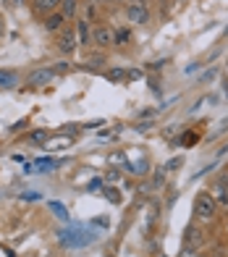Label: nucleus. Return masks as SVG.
<instances>
[{
	"instance_id": "nucleus-1",
	"label": "nucleus",
	"mask_w": 228,
	"mask_h": 257,
	"mask_svg": "<svg viewBox=\"0 0 228 257\" xmlns=\"http://www.w3.org/2000/svg\"><path fill=\"white\" fill-rule=\"evenodd\" d=\"M194 215H197V220H202V223H210V220L218 218V205H215L210 192H199L197 194V200H194Z\"/></svg>"
},
{
	"instance_id": "nucleus-2",
	"label": "nucleus",
	"mask_w": 228,
	"mask_h": 257,
	"mask_svg": "<svg viewBox=\"0 0 228 257\" xmlns=\"http://www.w3.org/2000/svg\"><path fill=\"white\" fill-rule=\"evenodd\" d=\"M97 239V231L92 228H66L61 231V241L66 247H84V244H92Z\"/></svg>"
},
{
	"instance_id": "nucleus-3",
	"label": "nucleus",
	"mask_w": 228,
	"mask_h": 257,
	"mask_svg": "<svg viewBox=\"0 0 228 257\" xmlns=\"http://www.w3.org/2000/svg\"><path fill=\"white\" fill-rule=\"evenodd\" d=\"M126 21L129 24H147L150 21V11H147L144 0H131L126 6Z\"/></svg>"
},
{
	"instance_id": "nucleus-4",
	"label": "nucleus",
	"mask_w": 228,
	"mask_h": 257,
	"mask_svg": "<svg viewBox=\"0 0 228 257\" xmlns=\"http://www.w3.org/2000/svg\"><path fill=\"white\" fill-rule=\"evenodd\" d=\"M76 48H79L76 32H74L71 27H63V29H61V34H58V50H61L63 55H71Z\"/></svg>"
},
{
	"instance_id": "nucleus-5",
	"label": "nucleus",
	"mask_w": 228,
	"mask_h": 257,
	"mask_svg": "<svg viewBox=\"0 0 228 257\" xmlns=\"http://www.w3.org/2000/svg\"><path fill=\"white\" fill-rule=\"evenodd\" d=\"M92 42L97 45V48H110V45H113V27L97 24L92 29Z\"/></svg>"
},
{
	"instance_id": "nucleus-6",
	"label": "nucleus",
	"mask_w": 228,
	"mask_h": 257,
	"mask_svg": "<svg viewBox=\"0 0 228 257\" xmlns=\"http://www.w3.org/2000/svg\"><path fill=\"white\" fill-rule=\"evenodd\" d=\"M53 76H55L53 68H37V71L29 76V87H45L48 81H53Z\"/></svg>"
},
{
	"instance_id": "nucleus-7",
	"label": "nucleus",
	"mask_w": 228,
	"mask_h": 257,
	"mask_svg": "<svg viewBox=\"0 0 228 257\" xmlns=\"http://www.w3.org/2000/svg\"><path fill=\"white\" fill-rule=\"evenodd\" d=\"M76 40H79V45H89V42H92V29H89V21L82 16V19H79L76 21Z\"/></svg>"
},
{
	"instance_id": "nucleus-8",
	"label": "nucleus",
	"mask_w": 228,
	"mask_h": 257,
	"mask_svg": "<svg viewBox=\"0 0 228 257\" xmlns=\"http://www.w3.org/2000/svg\"><path fill=\"white\" fill-rule=\"evenodd\" d=\"M207 192L212 194V200H215V205H218V210H228V194H225V189H223L220 181H215Z\"/></svg>"
},
{
	"instance_id": "nucleus-9",
	"label": "nucleus",
	"mask_w": 228,
	"mask_h": 257,
	"mask_svg": "<svg viewBox=\"0 0 228 257\" xmlns=\"http://www.w3.org/2000/svg\"><path fill=\"white\" fill-rule=\"evenodd\" d=\"M63 24H66V19H63L61 11H55V14L45 16V21H42L45 32H61V29H63Z\"/></svg>"
},
{
	"instance_id": "nucleus-10",
	"label": "nucleus",
	"mask_w": 228,
	"mask_h": 257,
	"mask_svg": "<svg viewBox=\"0 0 228 257\" xmlns=\"http://www.w3.org/2000/svg\"><path fill=\"white\" fill-rule=\"evenodd\" d=\"M58 8H61V0H34V11H37L40 16H50Z\"/></svg>"
},
{
	"instance_id": "nucleus-11",
	"label": "nucleus",
	"mask_w": 228,
	"mask_h": 257,
	"mask_svg": "<svg viewBox=\"0 0 228 257\" xmlns=\"http://www.w3.org/2000/svg\"><path fill=\"white\" fill-rule=\"evenodd\" d=\"M16 87H19L16 71H0V89H16Z\"/></svg>"
},
{
	"instance_id": "nucleus-12",
	"label": "nucleus",
	"mask_w": 228,
	"mask_h": 257,
	"mask_svg": "<svg viewBox=\"0 0 228 257\" xmlns=\"http://www.w3.org/2000/svg\"><path fill=\"white\" fill-rule=\"evenodd\" d=\"M76 11H79V0H61V14L63 19H74L76 16Z\"/></svg>"
},
{
	"instance_id": "nucleus-13",
	"label": "nucleus",
	"mask_w": 228,
	"mask_h": 257,
	"mask_svg": "<svg viewBox=\"0 0 228 257\" xmlns=\"http://www.w3.org/2000/svg\"><path fill=\"white\" fill-rule=\"evenodd\" d=\"M129 40H131V29H129V27L113 29V45H126Z\"/></svg>"
},
{
	"instance_id": "nucleus-14",
	"label": "nucleus",
	"mask_w": 228,
	"mask_h": 257,
	"mask_svg": "<svg viewBox=\"0 0 228 257\" xmlns=\"http://www.w3.org/2000/svg\"><path fill=\"white\" fill-rule=\"evenodd\" d=\"M74 142V137H58V139H53V142L48 145V150L50 153H55V150H63V147H68Z\"/></svg>"
},
{
	"instance_id": "nucleus-15",
	"label": "nucleus",
	"mask_w": 228,
	"mask_h": 257,
	"mask_svg": "<svg viewBox=\"0 0 228 257\" xmlns=\"http://www.w3.org/2000/svg\"><path fill=\"white\" fill-rule=\"evenodd\" d=\"M199 241H202V233L194 226H186V244L189 247H194V244H199Z\"/></svg>"
},
{
	"instance_id": "nucleus-16",
	"label": "nucleus",
	"mask_w": 228,
	"mask_h": 257,
	"mask_svg": "<svg viewBox=\"0 0 228 257\" xmlns=\"http://www.w3.org/2000/svg\"><path fill=\"white\" fill-rule=\"evenodd\" d=\"M61 163L58 160H50V158H45V160H37V168L42 171V173H50L53 168H58Z\"/></svg>"
},
{
	"instance_id": "nucleus-17",
	"label": "nucleus",
	"mask_w": 228,
	"mask_h": 257,
	"mask_svg": "<svg viewBox=\"0 0 228 257\" xmlns=\"http://www.w3.org/2000/svg\"><path fill=\"white\" fill-rule=\"evenodd\" d=\"M105 79H110V81H126V68H110V71L105 74Z\"/></svg>"
},
{
	"instance_id": "nucleus-18",
	"label": "nucleus",
	"mask_w": 228,
	"mask_h": 257,
	"mask_svg": "<svg viewBox=\"0 0 228 257\" xmlns=\"http://www.w3.org/2000/svg\"><path fill=\"white\" fill-rule=\"evenodd\" d=\"M50 210L55 215H58L61 220H68V210H66V205H61V202H50Z\"/></svg>"
},
{
	"instance_id": "nucleus-19",
	"label": "nucleus",
	"mask_w": 228,
	"mask_h": 257,
	"mask_svg": "<svg viewBox=\"0 0 228 257\" xmlns=\"http://www.w3.org/2000/svg\"><path fill=\"white\" fill-rule=\"evenodd\" d=\"M48 137H50V134L45 132V128H40V132H34V134H32L29 139H32L34 145H42V142H48Z\"/></svg>"
},
{
	"instance_id": "nucleus-20",
	"label": "nucleus",
	"mask_w": 228,
	"mask_h": 257,
	"mask_svg": "<svg viewBox=\"0 0 228 257\" xmlns=\"http://www.w3.org/2000/svg\"><path fill=\"white\" fill-rule=\"evenodd\" d=\"M181 166H184V160H181V158H173V160L165 163V171H176V168H181Z\"/></svg>"
},
{
	"instance_id": "nucleus-21",
	"label": "nucleus",
	"mask_w": 228,
	"mask_h": 257,
	"mask_svg": "<svg viewBox=\"0 0 228 257\" xmlns=\"http://www.w3.org/2000/svg\"><path fill=\"white\" fill-rule=\"evenodd\" d=\"M139 76H142V71H139V68H131V71H126V81H136Z\"/></svg>"
},
{
	"instance_id": "nucleus-22",
	"label": "nucleus",
	"mask_w": 228,
	"mask_h": 257,
	"mask_svg": "<svg viewBox=\"0 0 228 257\" xmlns=\"http://www.w3.org/2000/svg\"><path fill=\"white\" fill-rule=\"evenodd\" d=\"M53 71H55V74H61V71H68V63H66V61H63V63H55V66H53Z\"/></svg>"
},
{
	"instance_id": "nucleus-23",
	"label": "nucleus",
	"mask_w": 228,
	"mask_h": 257,
	"mask_svg": "<svg viewBox=\"0 0 228 257\" xmlns=\"http://www.w3.org/2000/svg\"><path fill=\"white\" fill-rule=\"evenodd\" d=\"M176 132H178V126H168V128H165V132H163V134H165V139H168V137H170V139H173V137H176Z\"/></svg>"
},
{
	"instance_id": "nucleus-24",
	"label": "nucleus",
	"mask_w": 228,
	"mask_h": 257,
	"mask_svg": "<svg viewBox=\"0 0 228 257\" xmlns=\"http://www.w3.org/2000/svg\"><path fill=\"white\" fill-rule=\"evenodd\" d=\"M181 257H197V254H194V247H189V249L184 247V249H181Z\"/></svg>"
},
{
	"instance_id": "nucleus-25",
	"label": "nucleus",
	"mask_w": 228,
	"mask_h": 257,
	"mask_svg": "<svg viewBox=\"0 0 228 257\" xmlns=\"http://www.w3.org/2000/svg\"><path fill=\"white\" fill-rule=\"evenodd\" d=\"M105 192H108V197H110V200H113V202H118V200H121V197L116 194V189H105Z\"/></svg>"
},
{
	"instance_id": "nucleus-26",
	"label": "nucleus",
	"mask_w": 228,
	"mask_h": 257,
	"mask_svg": "<svg viewBox=\"0 0 228 257\" xmlns=\"http://www.w3.org/2000/svg\"><path fill=\"white\" fill-rule=\"evenodd\" d=\"M218 181L223 184V189H225V194H228V173H223V176H220Z\"/></svg>"
},
{
	"instance_id": "nucleus-27",
	"label": "nucleus",
	"mask_w": 228,
	"mask_h": 257,
	"mask_svg": "<svg viewBox=\"0 0 228 257\" xmlns=\"http://www.w3.org/2000/svg\"><path fill=\"white\" fill-rule=\"evenodd\" d=\"M108 179H110V181H118V179H121V173H118V171H110V173H108Z\"/></svg>"
},
{
	"instance_id": "nucleus-28",
	"label": "nucleus",
	"mask_w": 228,
	"mask_h": 257,
	"mask_svg": "<svg viewBox=\"0 0 228 257\" xmlns=\"http://www.w3.org/2000/svg\"><path fill=\"white\" fill-rule=\"evenodd\" d=\"M8 257H16V254H14V252H8Z\"/></svg>"
}]
</instances>
